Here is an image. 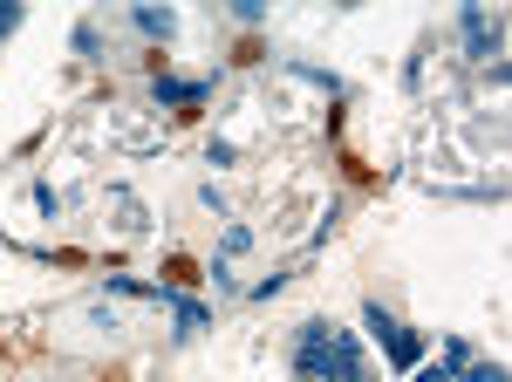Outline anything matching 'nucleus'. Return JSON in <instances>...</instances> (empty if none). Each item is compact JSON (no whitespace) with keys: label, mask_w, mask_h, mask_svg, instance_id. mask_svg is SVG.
<instances>
[{"label":"nucleus","mask_w":512,"mask_h":382,"mask_svg":"<svg viewBox=\"0 0 512 382\" xmlns=\"http://www.w3.org/2000/svg\"><path fill=\"white\" fill-rule=\"evenodd\" d=\"M294 376L301 382H376L369 376V355L335 321H301V335H294Z\"/></svg>","instance_id":"obj_1"},{"label":"nucleus","mask_w":512,"mask_h":382,"mask_svg":"<svg viewBox=\"0 0 512 382\" xmlns=\"http://www.w3.org/2000/svg\"><path fill=\"white\" fill-rule=\"evenodd\" d=\"M362 321L376 328V342H383V355H390L396 369H417V362H424V342H417V335H410L383 301H362Z\"/></svg>","instance_id":"obj_2"},{"label":"nucleus","mask_w":512,"mask_h":382,"mask_svg":"<svg viewBox=\"0 0 512 382\" xmlns=\"http://www.w3.org/2000/svg\"><path fill=\"white\" fill-rule=\"evenodd\" d=\"M151 62V89H158V103H171L178 116H192L205 96H212V76H198V82H185V76H171V62H164V48L158 55H144Z\"/></svg>","instance_id":"obj_3"},{"label":"nucleus","mask_w":512,"mask_h":382,"mask_svg":"<svg viewBox=\"0 0 512 382\" xmlns=\"http://www.w3.org/2000/svg\"><path fill=\"white\" fill-rule=\"evenodd\" d=\"M158 287H164V280H158ZM164 314H178V335H198V328H212V314H205V307H198L192 301V294H178V287H164Z\"/></svg>","instance_id":"obj_4"},{"label":"nucleus","mask_w":512,"mask_h":382,"mask_svg":"<svg viewBox=\"0 0 512 382\" xmlns=\"http://www.w3.org/2000/svg\"><path fill=\"white\" fill-rule=\"evenodd\" d=\"M465 41H472L478 62H485V55L499 48V28H492V14H485V7H465Z\"/></svg>","instance_id":"obj_5"},{"label":"nucleus","mask_w":512,"mask_h":382,"mask_svg":"<svg viewBox=\"0 0 512 382\" xmlns=\"http://www.w3.org/2000/svg\"><path fill=\"white\" fill-rule=\"evenodd\" d=\"M137 28H144L151 41H171L178 35V14H171V7H137Z\"/></svg>","instance_id":"obj_6"},{"label":"nucleus","mask_w":512,"mask_h":382,"mask_svg":"<svg viewBox=\"0 0 512 382\" xmlns=\"http://www.w3.org/2000/svg\"><path fill=\"white\" fill-rule=\"evenodd\" d=\"M185 280H205V273H198L185 253H171V260H164V287H185Z\"/></svg>","instance_id":"obj_7"},{"label":"nucleus","mask_w":512,"mask_h":382,"mask_svg":"<svg viewBox=\"0 0 512 382\" xmlns=\"http://www.w3.org/2000/svg\"><path fill=\"white\" fill-rule=\"evenodd\" d=\"M14 28H21V7H14V0H0V41L14 35Z\"/></svg>","instance_id":"obj_8"}]
</instances>
